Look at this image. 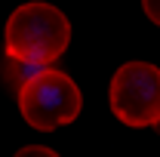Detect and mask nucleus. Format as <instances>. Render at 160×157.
<instances>
[{
	"label": "nucleus",
	"instance_id": "3",
	"mask_svg": "<svg viewBox=\"0 0 160 157\" xmlns=\"http://www.w3.org/2000/svg\"><path fill=\"white\" fill-rule=\"evenodd\" d=\"M108 102L120 123L145 129L160 123V68L151 62L120 65L108 86Z\"/></svg>",
	"mask_w": 160,
	"mask_h": 157
},
{
	"label": "nucleus",
	"instance_id": "4",
	"mask_svg": "<svg viewBox=\"0 0 160 157\" xmlns=\"http://www.w3.org/2000/svg\"><path fill=\"white\" fill-rule=\"evenodd\" d=\"M12 157H59L52 148H46V145H25V148H19Z\"/></svg>",
	"mask_w": 160,
	"mask_h": 157
},
{
	"label": "nucleus",
	"instance_id": "1",
	"mask_svg": "<svg viewBox=\"0 0 160 157\" xmlns=\"http://www.w3.org/2000/svg\"><path fill=\"white\" fill-rule=\"evenodd\" d=\"M3 43L9 59L46 68L49 62L65 56L71 43V22L59 6L46 0H31L9 13Z\"/></svg>",
	"mask_w": 160,
	"mask_h": 157
},
{
	"label": "nucleus",
	"instance_id": "2",
	"mask_svg": "<svg viewBox=\"0 0 160 157\" xmlns=\"http://www.w3.org/2000/svg\"><path fill=\"white\" fill-rule=\"evenodd\" d=\"M83 108L80 86L65 71L43 68L19 86V111L40 133H52L65 123H74Z\"/></svg>",
	"mask_w": 160,
	"mask_h": 157
},
{
	"label": "nucleus",
	"instance_id": "5",
	"mask_svg": "<svg viewBox=\"0 0 160 157\" xmlns=\"http://www.w3.org/2000/svg\"><path fill=\"white\" fill-rule=\"evenodd\" d=\"M142 9H145V16L160 28V0H142Z\"/></svg>",
	"mask_w": 160,
	"mask_h": 157
}]
</instances>
